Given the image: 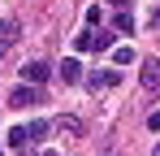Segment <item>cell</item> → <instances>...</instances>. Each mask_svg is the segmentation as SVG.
Instances as JSON below:
<instances>
[{"label": "cell", "instance_id": "obj_8", "mask_svg": "<svg viewBox=\"0 0 160 156\" xmlns=\"http://www.w3.org/2000/svg\"><path fill=\"white\" fill-rule=\"evenodd\" d=\"M108 48H112V35L95 30V35H91V52H108Z\"/></svg>", "mask_w": 160, "mask_h": 156}, {"label": "cell", "instance_id": "obj_1", "mask_svg": "<svg viewBox=\"0 0 160 156\" xmlns=\"http://www.w3.org/2000/svg\"><path fill=\"white\" fill-rule=\"evenodd\" d=\"M138 82H143L147 91H156V87H160V61H156V56H147V61H143V70H138Z\"/></svg>", "mask_w": 160, "mask_h": 156}, {"label": "cell", "instance_id": "obj_9", "mask_svg": "<svg viewBox=\"0 0 160 156\" xmlns=\"http://www.w3.org/2000/svg\"><path fill=\"white\" fill-rule=\"evenodd\" d=\"M112 30H134V18L130 13H117V18H112Z\"/></svg>", "mask_w": 160, "mask_h": 156}, {"label": "cell", "instance_id": "obj_6", "mask_svg": "<svg viewBox=\"0 0 160 156\" xmlns=\"http://www.w3.org/2000/svg\"><path fill=\"white\" fill-rule=\"evenodd\" d=\"M22 130H26V143H35V139H43V134L52 130V122H43V117H35V122H30V126H22Z\"/></svg>", "mask_w": 160, "mask_h": 156}, {"label": "cell", "instance_id": "obj_13", "mask_svg": "<svg viewBox=\"0 0 160 156\" xmlns=\"http://www.w3.org/2000/svg\"><path fill=\"white\" fill-rule=\"evenodd\" d=\"M147 126H152V130H160V113H152V117H147Z\"/></svg>", "mask_w": 160, "mask_h": 156}, {"label": "cell", "instance_id": "obj_5", "mask_svg": "<svg viewBox=\"0 0 160 156\" xmlns=\"http://www.w3.org/2000/svg\"><path fill=\"white\" fill-rule=\"evenodd\" d=\"M117 82H121V74H117V70H104V74H91L87 87H91V91H104V87H117Z\"/></svg>", "mask_w": 160, "mask_h": 156}, {"label": "cell", "instance_id": "obj_3", "mask_svg": "<svg viewBox=\"0 0 160 156\" xmlns=\"http://www.w3.org/2000/svg\"><path fill=\"white\" fill-rule=\"evenodd\" d=\"M13 108H26V104H39V87H18L13 96H9Z\"/></svg>", "mask_w": 160, "mask_h": 156}, {"label": "cell", "instance_id": "obj_15", "mask_svg": "<svg viewBox=\"0 0 160 156\" xmlns=\"http://www.w3.org/2000/svg\"><path fill=\"white\" fill-rule=\"evenodd\" d=\"M152 156H160V143H156V152H152Z\"/></svg>", "mask_w": 160, "mask_h": 156}, {"label": "cell", "instance_id": "obj_14", "mask_svg": "<svg viewBox=\"0 0 160 156\" xmlns=\"http://www.w3.org/2000/svg\"><path fill=\"white\" fill-rule=\"evenodd\" d=\"M112 4H130V0H112Z\"/></svg>", "mask_w": 160, "mask_h": 156}, {"label": "cell", "instance_id": "obj_12", "mask_svg": "<svg viewBox=\"0 0 160 156\" xmlns=\"http://www.w3.org/2000/svg\"><path fill=\"white\" fill-rule=\"evenodd\" d=\"M9 143H13V148H26V130L13 126V130H9Z\"/></svg>", "mask_w": 160, "mask_h": 156}, {"label": "cell", "instance_id": "obj_16", "mask_svg": "<svg viewBox=\"0 0 160 156\" xmlns=\"http://www.w3.org/2000/svg\"><path fill=\"white\" fill-rule=\"evenodd\" d=\"M43 156H61V152H43Z\"/></svg>", "mask_w": 160, "mask_h": 156}, {"label": "cell", "instance_id": "obj_10", "mask_svg": "<svg viewBox=\"0 0 160 156\" xmlns=\"http://www.w3.org/2000/svg\"><path fill=\"white\" fill-rule=\"evenodd\" d=\"M112 61H117V65H134V48H117Z\"/></svg>", "mask_w": 160, "mask_h": 156}, {"label": "cell", "instance_id": "obj_7", "mask_svg": "<svg viewBox=\"0 0 160 156\" xmlns=\"http://www.w3.org/2000/svg\"><path fill=\"white\" fill-rule=\"evenodd\" d=\"M61 78H65V82H78V78H82V65L74 61V56H69V61H61Z\"/></svg>", "mask_w": 160, "mask_h": 156}, {"label": "cell", "instance_id": "obj_2", "mask_svg": "<svg viewBox=\"0 0 160 156\" xmlns=\"http://www.w3.org/2000/svg\"><path fill=\"white\" fill-rule=\"evenodd\" d=\"M22 74H26V82H30V87H39V82H48V78H52V65H48V61H30Z\"/></svg>", "mask_w": 160, "mask_h": 156}, {"label": "cell", "instance_id": "obj_4", "mask_svg": "<svg viewBox=\"0 0 160 156\" xmlns=\"http://www.w3.org/2000/svg\"><path fill=\"white\" fill-rule=\"evenodd\" d=\"M13 44H18V22L9 18V22H0V56L13 48Z\"/></svg>", "mask_w": 160, "mask_h": 156}, {"label": "cell", "instance_id": "obj_11", "mask_svg": "<svg viewBox=\"0 0 160 156\" xmlns=\"http://www.w3.org/2000/svg\"><path fill=\"white\" fill-rule=\"evenodd\" d=\"M61 130H65V134H82V122L78 117H61Z\"/></svg>", "mask_w": 160, "mask_h": 156}, {"label": "cell", "instance_id": "obj_17", "mask_svg": "<svg viewBox=\"0 0 160 156\" xmlns=\"http://www.w3.org/2000/svg\"><path fill=\"white\" fill-rule=\"evenodd\" d=\"M0 156H4V152H0Z\"/></svg>", "mask_w": 160, "mask_h": 156}]
</instances>
